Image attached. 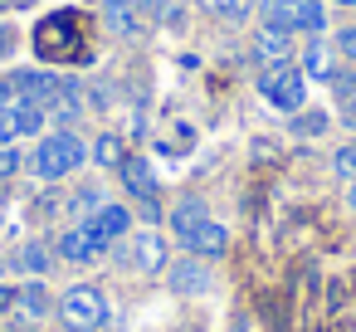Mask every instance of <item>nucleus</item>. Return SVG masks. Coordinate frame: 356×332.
I'll return each instance as SVG.
<instances>
[{
  "label": "nucleus",
  "mask_w": 356,
  "mask_h": 332,
  "mask_svg": "<svg viewBox=\"0 0 356 332\" xmlns=\"http://www.w3.org/2000/svg\"><path fill=\"white\" fill-rule=\"evenodd\" d=\"M337 6H356V0H337Z\"/></svg>",
  "instance_id": "31"
},
{
  "label": "nucleus",
  "mask_w": 356,
  "mask_h": 332,
  "mask_svg": "<svg viewBox=\"0 0 356 332\" xmlns=\"http://www.w3.org/2000/svg\"><path fill=\"white\" fill-rule=\"evenodd\" d=\"M200 220H210V215H205V205H200V200H181V205H176V210H171V230H176V235H181V239H186V235H191V230H195V225H200Z\"/></svg>",
  "instance_id": "18"
},
{
  "label": "nucleus",
  "mask_w": 356,
  "mask_h": 332,
  "mask_svg": "<svg viewBox=\"0 0 356 332\" xmlns=\"http://www.w3.org/2000/svg\"><path fill=\"white\" fill-rule=\"evenodd\" d=\"M20 171V152L15 147H0V181H10Z\"/></svg>",
  "instance_id": "25"
},
{
  "label": "nucleus",
  "mask_w": 356,
  "mask_h": 332,
  "mask_svg": "<svg viewBox=\"0 0 356 332\" xmlns=\"http://www.w3.org/2000/svg\"><path fill=\"white\" fill-rule=\"evenodd\" d=\"M254 59H259V69H288L293 64V35H283L273 25H259L254 30Z\"/></svg>",
  "instance_id": "8"
},
{
  "label": "nucleus",
  "mask_w": 356,
  "mask_h": 332,
  "mask_svg": "<svg viewBox=\"0 0 356 332\" xmlns=\"http://www.w3.org/2000/svg\"><path fill=\"white\" fill-rule=\"evenodd\" d=\"M200 6H205L210 15H220V20H244V15L254 10V0H200Z\"/></svg>",
  "instance_id": "19"
},
{
  "label": "nucleus",
  "mask_w": 356,
  "mask_h": 332,
  "mask_svg": "<svg viewBox=\"0 0 356 332\" xmlns=\"http://www.w3.org/2000/svg\"><path fill=\"white\" fill-rule=\"evenodd\" d=\"M0 278H6V259H0Z\"/></svg>",
  "instance_id": "30"
},
{
  "label": "nucleus",
  "mask_w": 356,
  "mask_h": 332,
  "mask_svg": "<svg viewBox=\"0 0 356 332\" xmlns=\"http://www.w3.org/2000/svg\"><path fill=\"white\" fill-rule=\"evenodd\" d=\"M127 225H132V210H127V205H98L93 215H83V220H79V230H83L98 249L118 244V239L127 235Z\"/></svg>",
  "instance_id": "6"
},
{
  "label": "nucleus",
  "mask_w": 356,
  "mask_h": 332,
  "mask_svg": "<svg viewBox=\"0 0 356 332\" xmlns=\"http://www.w3.org/2000/svg\"><path fill=\"white\" fill-rule=\"evenodd\" d=\"M59 317H64L69 332H98V327L108 322V298H103L93 283H74V288H64V298H59Z\"/></svg>",
  "instance_id": "4"
},
{
  "label": "nucleus",
  "mask_w": 356,
  "mask_h": 332,
  "mask_svg": "<svg viewBox=\"0 0 356 332\" xmlns=\"http://www.w3.org/2000/svg\"><path fill=\"white\" fill-rule=\"evenodd\" d=\"M20 308V283H0V313H15Z\"/></svg>",
  "instance_id": "26"
},
{
  "label": "nucleus",
  "mask_w": 356,
  "mask_h": 332,
  "mask_svg": "<svg viewBox=\"0 0 356 332\" xmlns=\"http://www.w3.org/2000/svg\"><path fill=\"white\" fill-rule=\"evenodd\" d=\"M118 176H122V186H127L137 200H161V181H156L152 161H142V157H127V161L118 166Z\"/></svg>",
  "instance_id": "12"
},
{
  "label": "nucleus",
  "mask_w": 356,
  "mask_h": 332,
  "mask_svg": "<svg viewBox=\"0 0 356 332\" xmlns=\"http://www.w3.org/2000/svg\"><path fill=\"white\" fill-rule=\"evenodd\" d=\"M346 205L356 210V181H346Z\"/></svg>",
  "instance_id": "29"
},
{
  "label": "nucleus",
  "mask_w": 356,
  "mask_h": 332,
  "mask_svg": "<svg viewBox=\"0 0 356 332\" xmlns=\"http://www.w3.org/2000/svg\"><path fill=\"white\" fill-rule=\"evenodd\" d=\"M132 259H137L142 274H161V269H171V244H166V235H161L156 225L137 230V239H132Z\"/></svg>",
  "instance_id": "9"
},
{
  "label": "nucleus",
  "mask_w": 356,
  "mask_h": 332,
  "mask_svg": "<svg viewBox=\"0 0 356 332\" xmlns=\"http://www.w3.org/2000/svg\"><path fill=\"white\" fill-rule=\"evenodd\" d=\"M302 74H307V79H317V84H332V74H337V69H332V49H327L322 40H312V45L302 49Z\"/></svg>",
  "instance_id": "14"
},
{
  "label": "nucleus",
  "mask_w": 356,
  "mask_h": 332,
  "mask_svg": "<svg viewBox=\"0 0 356 332\" xmlns=\"http://www.w3.org/2000/svg\"><path fill=\"white\" fill-rule=\"evenodd\" d=\"M93 161H98V166H113V171H118V166L127 161V152H122V137H118V132H103V137L93 142Z\"/></svg>",
  "instance_id": "17"
},
{
  "label": "nucleus",
  "mask_w": 356,
  "mask_h": 332,
  "mask_svg": "<svg viewBox=\"0 0 356 332\" xmlns=\"http://www.w3.org/2000/svg\"><path fill=\"white\" fill-rule=\"evenodd\" d=\"M35 54L44 64H83L88 49V20L79 10H54L35 25Z\"/></svg>",
  "instance_id": "1"
},
{
  "label": "nucleus",
  "mask_w": 356,
  "mask_h": 332,
  "mask_svg": "<svg viewBox=\"0 0 356 332\" xmlns=\"http://www.w3.org/2000/svg\"><path fill=\"white\" fill-rule=\"evenodd\" d=\"M20 308H25L35 322H44V313H49V288H44V278L20 283Z\"/></svg>",
  "instance_id": "15"
},
{
  "label": "nucleus",
  "mask_w": 356,
  "mask_h": 332,
  "mask_svg": "<svg viewBox=\"0 0 356 332\" xmlns=\"http://www.w3.org/2000/svg\"><path fill=\"white\" fill-rule=\"evenodd\" d=\"M6 84H10V93H15V103H40V108H49V103L59 98V84H64V79H54L49 69H15Z\"/></svg>",
  "instance_id": "7"
},
{
  "label": "nucleus",
  "mask_w": 356,
  "mask_h": 332,
  "mask_svg": "<svg viewBox=\"0 0 356 332\" xmlns=\"http://www.w3.org/2000/svg\"><path fill=\"white\" fill-rule=\"evenodd\" d=\"M341 118H346V122L356 127V98H346V108H341Z\"/></svg>",
  "instance_id": "28"
},
{
  "label": "nucleus",
  "mask_w": 356,
  "mask_h": 332,
  "mask_svg": "<svg viewBox=\"0 0 356 332\" xmlns=\"http://www.w3.org/2000/svg\"><path fill=\"white\" fill-rule=\"evenodd\" d=\"M293 132L298 137H322L327 132V113H293Z\"/></svg>",
  "instance_id": "20"
},
{
  "label": "nucleus",
  "mask_w": 356,
  "mask_h": 332,
  "mask_svg": "<svg viewBox=\"0 0 356 332\" xmlns=\"http://www.w3.org/2000/svg\"><path fill=\"white\" fill-rule=\"evenodd\" d=\"M10 49H15V30H10V25H0V59H6Z\"/></svg>",
  "instance_id": "27"
},
{
  "label": "nucleus",
  "mask_w": 356,
  "mask_h": 332,
  "mask_svg": "<svg viewBox=\"0 0 356 332\" xmlns=\"http://www.w3.org/2000/svg\"><path fill=\"white\" fill-rule=\"evenodd\" d=\"M337 54H341V59L356 69V25H346V30L337 35Z\"/></svg>",
  "instance_id": "24"
},
{
  "label": "nucleus",
  "mask_w": 356,
  "mask_h": 332,
  "mask_svg": "<svg viewBox=\"0 0 356 332\" xmlns=\"http://www.w3.org/2000/svg\"><path fill=\"white\" fill-rule=\"evenodd\" d=\"M69 205H74V215L83 220V215H93V210L103 205V191H98V186H83V191H79V196H74Z\"/></svg>",
  "instance_id": "22"
},
{
  "label": "nucleus",
  "mask_w": 356,
  "mask_h": 332,
  "mask_svg": "<svg viewBox=\"0 0 356 332\" xmlns=\"http://www.w3.org/2000/svg\"><path fill=\"white\" fill-rule=\"evenodd\" d=\"M264 25H273L283 35H322L327 10H322V0H264Z\"/></svg>",
  "instance_id": "3"
},
{
  "label": "nucleus",
  "mask_w": 356,
  "mask_h": 332,
  "mask_svg": "<svg viewBox=\"0 0 356 332\" xmlns=\"http://www.w3.org/2000/svg\"><path fill=\"white\" fill-rule=\"evenodd\" d=\"M332 171H337L341 181H356V142L337 147V157H332Z\"/></svg>",
  "instance_id": "21"
},
{
  "label": "nucleus",
  "mask_w": 356,
  "mask_h": 332,
  "mask_svg": "<svg viewBox=\"0 0 356 332\" xmlns=\"http://www.w3.org/2000/svg\"><path fill=\"white\" fill-rule=\"evenodd\" d=\"M83 157H88V147H83V137H74V132H49V137H40V147H35V176L40 181H64L69 171H79L83 166Z\"/></svg>",
  "instance_id": "2"
},
{
  "label": "nucleus",
  "mask_w": 356,
  "mask_h": 332,
  "mask_svg": "<svg viewBox=\"0 0 356 332\" xmlns=\"http://www.w3.org/2000/svg\"><path fill=\"white\" fill-rule=\"evenodd\" d=\"M181 244H186L195 259H220V254L229 249V230H225L220 220H200V225H195Z\"/></svg>",
  "instance_id": "11"
},
{
  "label": "nucleus",
  "mask_w": 356,
  "mask_h": 332,
  "mask_svg": "<svg viewBox=\"0 0 356 332\" xmlns=\"http://www.w3.org/2000/svg\"><path fill=\"white\" fill-rule=\"evenodd\" d=\"M20 264H25V274H30V278H44V274H49V264H54V254H49V244H44V239H30V244L20 249Z\"/></svg>",
  "instance_id": "16"
},
{
  "label": "nucleus",
  "mask_w": 356,
  "mask_h": 332,
  "mask_svg": "<svg viewBox=\"0 0 356 332\" xmlns=\"http://www.w3.org/2000/svg\"><path fill=\"white\" fill-rule=\"evenodd\" d=\"M166 283H171V293H181V298H195V293H205L210 288V269H205V259H176L171 269H166Z\"/></svg>",
  "instance_id": "10"
},
{
  "label": "nucleus",
  "mask_w": 356,
  "mask_h": 332,
  "mask_svg": "<svg viewBox=\"0 0 356 332\" xmlns=\"http://www.w3.org/2000/svg\"><path fill=\"white\" fill-rule=\"evenodd\" d=\"M137 10H142V15H152V20H161V15H171V25L181 20V15H176V6H171V0H137Z\"/></svg>",
  "instance_id": "23"
},
{
  "label": "nucleus",
  "mask_w": 356,
  "mask_h": 332,
  "mask_svg": "<svg viewBox=\"0 0 356 332\" xmlns=\"http://www.w3.org/2000/svg\"><path fill=\"white\" fill-rule=\"evenodd\" d=\"M98 254H103V249H98L79 225L59 235V259H64V264H88V259H98Z\"/></svg>",
  "instance_id": "13"
},
{
  "label": "nucleus",
  "mask_w": 356,
  "mask_h": 332,
  "mask_svg": "<svg viewBox=\"0 0 356 332\" xmlns=\"http://www.w3.org/2000/svg\"><path fill=\"white\" fill-rule=\"evenodd\" d=\"M259 93H264V103L268 108H278V113H302V103H307V79L288 64V69H264L259 74Z\"/></svg>",
  "instance_id": "5"
},
{
  "label": "nucleus",
  "mask_w": 356,
  "mask_h": 332,
  "mask_svg": "<svg viewBox=\"0 0 356 332\" xmlns=\"http://www.w3.org/2000/svg\"><path fill=\"white\" fill-rule=\"evenodd\" d=\"M25 6H30V0H25Z\"/></svg>",
  "instance_id": "32"
}]
</instances>
